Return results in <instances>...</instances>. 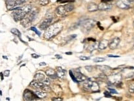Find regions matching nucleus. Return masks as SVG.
<instances>
[{"label":"nucleus","mask_w":134,"mask_h":101,"mask_svg":"<svg viewBox=\"0 0 134 101\" xmlns=\"http://www.w3.org/2000/svg\"><path fill=\"white\" fill-rule=\"evenodd\" d=\"M32 10V7L30 5H27L25 6L19 7L18 8L13 11V18L15 21L22 20L24 18L26 17V16L29 14Z\"/></svg>","instance_id":"f257e3e1"},{"label":"nucleus","mask_w":134,"mask_h":101,"mask_svg":"<svg viewBox=\"0 0 134 101\" xmlns=\"http://www.w3.org/2000/svg\"><path fill=\"white\" fill-rule=\"evenodd\" d=\"M62 29V25L61 23H56L53 25L50 26L46 29L45 33V37L47 39L51 38V37L54 36L57 33H59Z\"/></svg>","instance_id":"f03ea898"},{"label":"nucleus","mask_w":134,"mask_h":101,"mask_svg":"<svg viewBox=\"0 0 134 101\" xmlns=\"http://www.w3.org/2000/svg\"><path fill=\"white\" fill-rule=\"evenodd\" d=\"M96 21L95 20L88 19L82 21L80 24V26L83 32L88 33L92 28L94 27Z\"/></svg>","instance_id":"7ed1b4c3"},{"label":"nucleus","mask_w":134,"mask_h":101,"mask_svg":"<svg viewBox=\"0 0 134 101\" xmlns=\"http://www.w3.org/2000/svg\"><path fill=\"white\" fill-rule=\"evenodd\" d=\"M37 95L29 89H26L24 93L23 97L24 101H36Z\"/></svg>","instance_id":"20e7f679"},{"label":"nucleus","mask_w":134,"mask_h":101,"mask_svg":"<svg viewBox=\"0 0 134 101\" xmlns=\"http://www.w3.org/2000/svg\"><path fill=\"white\" fill-rule=\"evenodd\" d=\"M117 6L122 9H128L130 8L129 0H118L116 3Z\"/></svg>","instance_id":"39448f33"},{"label":"nucleus","mask_w":134,"mask_h":101,"mask_svg":"<svg viewBox=\"0 0 134 101\" xmlns=\"http://www.w3.org/2000/svg\"><path fill=\"white\" fill-rule=\"evenodd\" d=\"M53 20V17H46L44 20L42 22V23L40 24V28L41 30H45L47 29L50 26V24L52 22Z\"/></svg>","instance_id":"423d86ee"},{"label":"nucleus","mask_w":134,"mask_h":101,"mask_svg":"<svg viewBox=\"0 0 134 101\" xmlns=\"http://www.w3.org/2000/svg\"><path fill=\"white\" fill-rule=\"evenodd\" d=\"M120 38L118 37H115L113 39H112L111 41L109 43V48L110 49H115L117 48L120 43Z\"/></svg>","instance_id":"0eeeda50"},{"label":"nucleus","mask_w":134,"mask_h":101,"mask_svg":"<svg viewBox=\"0 0 134 101\" xmlns=\"http://www.w3.org/2000/svg\"><path fill=\"white\" fill-rule=\"evenodd\" d=\"M112 6L109 3H100L98 4V10L99 11H109L112 9Z\"/></svg>","instance_id":"6e6552de"},{"label":"nucleus","mask_w":134,"mask_h":101,"mask_svg":"<svg viewBox=\"0 0 134 101\" xmlns=\"http://www.w3.org/2000/svg\"><path fill=\"white\" fill-rule=\"evenodd\" d=\"M74 75H75V78H76V80L77 81V82H82V81H85V80H86L88 78L85 76L84 75L80 73V72H76L74 73Z\"/></svg>","instance_id":"1a4fd4ad"},{"label":"nucleus","mask_w":134,"mask_h":101,"mask_svg":"<svg viewBox=\"0 0 134 101\" xmlns=\"http://www.w3.org/2000/svg\"><path fill=\"white\" fill-rule=\"evenodd\" d=\"M30 86L33 87L34 88H38V89H42L45 85V84L43 83V82L38 81L37 80H33L30 84Z\"/></svg>","instance_id":"9d476101"},{"label":"nucleus","mask_w":134,"mask_h":101,"mask_svg":"<svg viewBox=\"0 0 134 101\" xmlns=\"http://www.w3.org/2000/svg\"><path fill=\"white\" fill-rule=\"evenodd\" d=\"M109 41L107 40H102L98 44V49L99 50H104L106 49L108 47H109Z\"/></svg>","instance_id":"9b49d317"},{"label":"nucleus","mask_w":134,"mask_h":101,"mask_svg":"<svg viewBox=\"0 0 134 101\" xmlns=\"http://www.w3.org/2000/svg\"><path fill=\"white\" fill-rule=\"evenodd\" d=\"M87 10L89 12H95L98 10V5L95 3H90L87 6Z\"/></svg>","instance_id":"f8f14e48"},{"label":"nucleus","mask_w":134,"mask_h":101,"mask_svg":"<svg viewBox=\"0 0 134 101\" xmlns=\"http://www.w3.org/2000/svg\"><path fill=\"white\" fill-rule=\"evenodd\" d=\"M46 75L52 79H56L57 78V76L56 75V72L53 70V69H48L46 71Z\"/></svg>","instance_id":"ddd939ff"},{"label":"nucleus","mask_w":134,"mask_h":101,"mask_svg":"<svg viewBox=\"0 0 134 101\" xmlns=\"http://www.w3.org/2000/svg\"><path fill=\"white\" fill-rule=\"evenodd\" d=\"M56 12L57 14L59 15V16H64L66 13V11H65V8H64V6H59L56 9Z\"/></svg>","instance_id":"4468645a"},{"label":"nucleus","mask_w":134,"mask_h":101,"mask_svg":"<svg viewBox=\"0 0 134 101\" xmlns=\"http://www.w3.org/2000/svg\"><path fill=\"white\" fill-rule=\"evenodd\" d=\"M35 80H37L38 81L40 82H43V81L45 80L46 78H45V75L43 73H38L35 75V77H34Z\"/></svg>","instance_id":"2eb2a0df"},{"label":"nucleus","mask_w":134,"mask_h":101,"mask_svg":"<svg viewBox=\"0 0 134 101\" xmlns=\"http://www.w3.org/2000/svg\"><path fill=\"white\" fill-rule=\"evenodd\" d=\"M92 83H93L92 81L90 80H88V79H87V80L85 81L84 83H83V88L86 90H90L91 89V85H92Z\"/></svg>","instance_id":"dca6fc26"},{"label":"nucleus","mask_w":134,"mask_h":101,"mask_svg":"<svg viewBox=\"0 0 134 101\" xmlns=\"http://www.w3.org/2000/svg\"><path fill=\"white\" fill-rule=\"evenodd\" d=\"M56 75H57V77H59L60 78H62L65 75V71L61 67H57Z\"/></svg>","instance_id":"f3484780"},{"label":"nucleus","mask_w":134,"mask_h":101,"mask_svg":"<svg viewBox=\"0 0 134 101\" xmlns=\"http://www.w3.org/2000/svg\"><path fill=\"white\" fill-rule=\"evenodd\" d=\"M99 89V85L98 83L96 81H93L92 85H91V89L93 92H97L98 91Z\"/></svg>","instance_id":"a211bd4d"},{"label":"nucleus","mask_w":134,"mask_h":101,"mask_svg":"<svg viewBox=\"0 0 134 101\" xmlns=\"http://www.w3.org/2000/svg\"><path fill=\"white\" fill-rule=\"evenodd\" d=\"M97 68L99 69V70L103 72H104L108 71L111 69V68L109 66H108V65H98Z\"/></svg>","instance_id":"6ab92c4d"},{"label":"nucleus","mask_w":134,"mask_h":101,"mask_svg":"<svg viewBox=\"0 0 134 101\" xmlns=\"http://www.w3.org/2000/svg\"><path fill=\"white\" fill-rule=\"evenodd\" d=\"M35 94L37 95V97L39 98H44L46 96V94L43 91H35Z\"/></svg>","instance_id":"aec40b11"},{"label":"nucleus","mask_w":134,"mask_h":101,"mask_svg":"<svg viewBox=\"0 0 134 101\" xmlns=\"http://www.w3.org/2000/svg\"><path fill=\"white\" fill-rule=\"evenodd\" d=\"M66 12H70L74 9V6L72 4H67L64 6Z\"/></svg>","instance_id":"412c9836"},{"label":"nucleus","mask_w":134,"mask_h":101,"mask_svg":"<svg viewBox=\"0 0 134 101\" xmlns=\"http://www.w3.org/2000/svg\"><path fill=\"white\" fill-rule=\"evenodd\" d=\"M98 44H99V43H95L93 44L90 45L89 47L88 48V50L90 52L93 51H94V50L98 48Z\"/></svg>","instance_id":"4be33fe9"},{"label":"nucleus","mask_w":134,"mask_h":101,"mask_svg":"<svg viewBox=\"0 0 134 101\" xmlns=\"http://www.w3.org/2000/svg\"><path fill=\"white\" fill-rule=\"evenodd\" d=\"M12 33H13L14 35L16 36H17L19 37H21V33L20 32V31L17 28H12L11 30Z\"/></svg>","instance_id":"5701e85b"},{"label":"nucleus","mask_w":134,"mask_h":101,"mask_svg":"<svg viewBox=\"0 0 134 101\" xmlns=\"http://www.w3.org/2000/svg\"><path fill=\"white\" fill-rule=\"evenodd\" d=\"M41 89L42 90V91L45 92V93H46V92H50L51 91V88L49 86V85H45Z\"/></svg>","instance_id":"b1692460"},{"label":"nucleus","mask_w":134,"mask_h":101,"mask_svg":"<svg viewBox=\"0 0 134 101\" xmlns=\"http://www.w3.org/2000/svg\"><path fill=\"white\" fill-rule=\"evenodd\" d=\"M105 61V59L103 57H96L93 59L95 62H102Z\"/></svg>","instance_id":"393cba45"},{"label":"nucleus","mask_w":134,"mask_h":101,"mask_svg":"<svg viewBox=\"0 0 134 101\" xmlns=\"http://www.w3.org/2000/svg\"><path fill=\"white\" fill-rule=\"evenodd\" d=\"M49 0H40L39 1V4L42 6H46L49 3Z\"/></svg>","instance_id":"a878e982"},{"label":"nucleus","mask_w":134,"mask_h":101,"mask_svg":"<svg viewBox=\"0 0 134 101\" xmlns=\"http://www.w3.org/2000/svg\"><path fill=\"white\" fill-rule=\"evenodd\" d=\"M129 91L130 93H134V84H130L129 86Z\"/></svg>","instance_id":"bb28decb"},{"label":"nucleus","mask_w":134,"mask_h":101,"mask_svg":"<svg viewBox=\"0 0 134 101\" xmlns=\"http://www.w3.org/2000/svg\"><path fill=\"white\" fill-rule=\"evenodd\" d=\"M69 75H70V77H71V78L72 79V80H73V81L77 82V80H76V78H75V75H74V74L73 73V72H72L71 70L69 71Z\"/></svg>","instance_id":"cd10ccee"},{"label":"nucleus","mask_w":134,"mask_h":101,"mask_svg":"<svg viewBox=\"0 0 134 101\" xmlns=\"http://www.w3.org/2000/svg\"><path fill=\"white\" fill-rule=\"evenodd\" d=\"M31 30L34 31V32H35L36 34H37V35H38V36L41 35V33H40V32L37 30V29L36 28H35V27H31Z\"/></svg>","instance_id":"c85d7f7f"},{"label":"nucleus","mask_w":134,"mask_h":101,"mask_svg":"<svg viewBox=\"0 0 134 101\" xmlns=\"http://www.w3.org/2000/svg\"><path fill=\"white\" fill-rule=\"evenodd\" d=\"M43 83L44 84H45V85H50V79H49V78H46L45 80L43 81Z\"/></svg>","instance_id":"c756f323"},{"label":"nucleus","mask_w":134,"mask_h":101,"mask_svg":"<svg viewBox=\"0 0 134 101\" xmlns=\"http://www.w3.org/2000/svg\"><path fill=\"white\" fill-rule=\"evenodd\" d=\"M79 58H80V59L81 60V61H86V60L90 59L89 57L85 56H80Z\"/></svg>","instance_id":"7c9ffc66"},{"label":"nucleus","mask_w":134,"mask_h":101,"mask_svg":"<svg viewBox=\"0 0 134 101\" xmlns=\"http://www.w3.org/2000/svg\"><path fill=\"white\" fill-rule=\"evenodd\" d=\"M52 101H62V98L60 97H53L51 99Z\"/></svg>","instance_id":"2f4dec72"},{"label":"nucleus","mask_w":134,"mask_h":101,"mask_svg":"<svg viewBox=\"0 0 134 101\" xmlns=\"http://www.w3.org/2000/svg\"><path fill=\"white\" fill-rule=\"evenodd\" d=\"M9 73H10V71L9 70H5L3 73L5 77H8V76L9 75Z\"/></svg>","instance_id":"473e14b6"},{"label":"nucleus","mask_w":134,"mask_h":101,"mask_svg":"<svg viewBox=\"0 0 134 101\" xmlns=\"http://www.w3.org/2000/svg\"><path fill=\"white\" fill-rule=\"evenodd\" d=\"M31 56H32V57L34 58V59H38V58H39L40 57L39 55L37 54H32Z\"/></svg>","instance_id":"72a5a7b5"},{"label":"nucleus","mask_w":134,"mask_h":101,"mask_svg":"<svg viewBox=\"0 0 134 101\" xmlns=\"http://www.w3.org/2000/svg\"><path fill=\"white\" fill-rule=\"evenodd\" d=\"M85 69H86L88 72H91V70H92V67H91V66H86V67H85Z\"/></svg>","instance_id":"f704fd0d"},{"label":"nucleus","mask_w":134,"mask_h":101,"mask_svg":"<svg viewBox=\"0 0 134 101\" xmlns=\"http://www.w3.org/2000/svg\"><path fill=\"white\" fill-rule=\"evenodd\" d=\"M109 91L111 93H113V94H117V92L116 91H115L114 89H113L109 88Z\"/></svg>","instance_id":"c9c22d12"},{"label":"nucleus","mask_w":134,"mask_h":101,"mask_svg":"<svg viewBox=\"0 0 134 101\" xmlns=\"http://www.w3.org/2000/svg\"><path fill=\"white\" fill-rule=\"evenodd\" d=\"M111 1H112V0H101L102 3H109Z\"/></svg>","instance_id":"e433bc0d"},{"label":"nucleus","mask_w":134,"mask_h":101,"mask_svg":"<svg viewBox=\"0 0 134 101\" xmlns=\"http://www.w3.org/2000/svg\"><path fill=\"white\" fill-rule=\"evenodd\" d=\"M104 95H105V97H111L110 94L108 93V92H105V93H104Z\"/></svg>","instance_id":"4c0bfd02"},{"label":"nucleus","mask_w":134,"mask_h":101,"mask_svg":"<svg viewBox=\"0 0 134 101\" xmlns=\"http://www.w3.org/2000/svg\"><path fill=\"white\" fill-rule=\"evenodd\" d=\"M39 65H40V66H45V65H46V64L45 62H40V64H39Z\"/></svg>","instance_id":"58836bf2"},{"label":"nucleus","mask_w":134,"mask_h":101,"mask_svg":"<svg viewBox=\"0 0 134 101\" xmlns=\"http://www.w3.org/2000/svg\"><path fill=\"white\" fill-rule=\"evenodd\" d=\"M108 57H119V56H113V55H108Z\"/></svg>","instance_id":"ea45409f"},{"label":"nucleus","mask_w":134,"mask_h":101,"mask_svg":"<svg viewBox=\"0 0 134 101\" xmlns=\"http://www.w3.org/2000/svg\"><path fill=\"white\" fill-rule=\"evenodd\" d=\"M6 1V3H11V2H13V1H16V0H5Z\"/></svg>","instance_id":"a19ab883"},{"label":"nucleus","mask_w":134,"mask_h":101,"mask_svg":"<svg viewBox=\"0 0 134 101\" xmlns=\"http://www.w3.org/2000/svg\"><path fill=\"white\" fill-rule=\"evenodd\" d=\"M3 75L4 74H3V73H1V80H3L4 79V77H3Z\"/></svg>","instance_id":"79ce46f5"},{"label":"nucleus","mask_w":134,"mask_h":101,"mask_svg":"<svg viewBox=\"0 0 134 101\" xmlns=\"http://www.w3.org/2000/svg\"><path fill=\"white\" fill-rule=\"evenodd\" d=\"M56 57L57 58H59V59H60V58H61V57L59 56V55H56Z\"/></svg>","instance_id":"37998d69"},{"label":"nucleus","mask_w":134,"mask_h":101,"mask_svg":"<svg viewBox=\"0 0 134 101\" xmlns=\"http://www.w3.org/2000/svg\"><path fill=\"white\" fill-rule=\"evenodd\" d=\"M66 54H72V53H65Z\"/></svg>","instance_id":"c03bdc74"},{"label":"nucleus","mask_w":134,"mask_h":101,"mask_svg":"<svg viewBox=\"0 0 134 101\" xmlns=\"http://www.w3.org/2000/svg\"><path fill=\"white\" fill-rule=\"evenodd\" d=\"M133 26H134V23H133Z\"/></svg>","instance_id":"a18cd8bd"},{"label":"nucleus","mask_w":134,"mask_h":101,"mask_svg":"<svg viewBox=\"0 0 134 101\" xmlns=\"http://www.w3.org/2000/svg\"></svg>","instance_id":"49530a36"},{"label":"nucleus","mask_w":134,"mask_h":101,"mask_svg":"<svg viewBox=\"0 0 134 101\" xmlns=\"http://www.w3.org/2000/svg\"></svg>","instance_id":"de8ad7c7"}]
</instances>
